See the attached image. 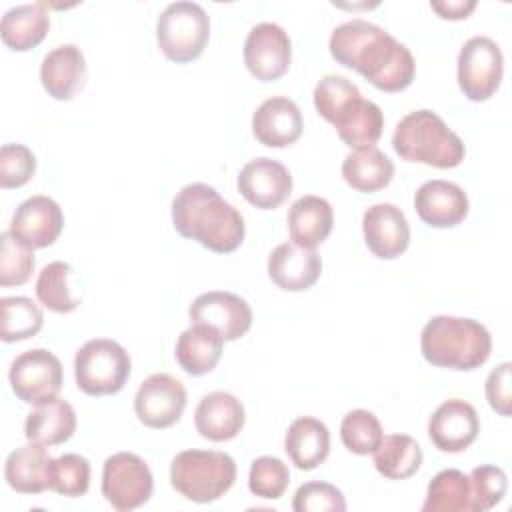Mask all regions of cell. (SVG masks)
Returning <instances> with one entry per match:
<instances>
[{
    "mask_svg": "<svg viewBox=\"0 0 512 512\" xmlns=\"http://www.w3.org/2000/svg\"><path fill=\"white\" fill-rule=\"evenodd\" d=\"M314 106L330 122L340 140L354 148H372L384 130V114L378 104L362 98L356 84L344 76L328 74L314 88Z\"/></svg>",
    "mask_w": 512,
    "mask_h": 512,
    "instance_id": "3",
    "label": "cell"
},
{
    "mask_svg": "<svg viewBox=\"0 0 512 512\" xmlns=\"http://www.w3.org/2000/svg\"><path fill=\"white\" fill-rule=\"evenodd\" d=\"M36 156L24 144H4L0 148V186L4 190L20 188L32 180Z\"/></svg>",
    "mask_w": 512,
    "mask_h": 512,
    "instance_id": "40",
    "label": "cell"
},
{
    "mask_svg": "<svg viewBox=\"0 0 512 512\" xmlns=\"http://www.w3.org/2000/svg\"><path fill=\"white\" fill-rule=\"evenodd\" d=\"M246 414L242 402L230 392L206 394L194 412V424L202 438L212 442H226L240 434L244 428Z\"/></svg>",
    "mask_w": 512,
    "mask_h": 512,
    "instance_id": "22",
    "label": "cell"
},
{
    "mask_svg": "<svg viewBox=\"0 0 512 512\" xmlns=\"http://www.w3.org/2000/svg\"><path fill=\"white\" fill-rule=\"evenodd\" d=\"M362 232L368 250L382 260L398 258L410 244V226L404 212L388 202L366 208Z\"/></svg>",
    "mask_w": 512,
    "mask_h": 512,
    "instance_id": "18",
    "label": "cell"
},
{
    "mask_svg": "<svg viewBox=\"0 0 512 512\" xmlns=\"http://www.w3.org/2000/svg\"><path fill=\"white\" fill-rule=\"evenodd\" d=\"M424 512H472L470 478L456 470H440L428 484Z\"/></svg>",
    "mask_w": 512,
    "mask_h": 512,
    "instance_id": "32",
    "label": "cell"
},
{
    "mask_svg": "<svg viewBox=\"0 0 512 512\" xmlns=\"http://www.w3.org/2000/svg\"><path fill=\"white\" fill-rule=\"evenodd\" d=\"M8 380L16 398L26 404H40L62 390V364L52 352L32 348L12 360Z\"/></svg>",
    "mask_w": 512,
    "mask_h": 512,
    "instance_id": "11",
    "label": "cell"
},
{
    "mask_svg": "<svg viewBox=\"0 0 512 512\" xmlns=\"http://www.w3.org/2000/svg\"><path fill=\"white\" fill-rule=\"evenodd\" d=\"M468 478L472 490V512H486L494 508L506 494L508 478L498 466H476Z\"/></svg>",
    "mask_w": 512,
    "mask_h": 512,
    "instance_id": "39",
    "label": "cell"
},
{
    "mask_svg": "<svg viewBox=\"0 0 512 512\" xmlns=\"http://www.w3.org/2000/svg\"><path fill=\"white\" fill-rule=\"evenodd\" d=\"M414 208L420 220L432 228L458 226L468 216L466 192L448 180H428L414 194Z\"/></svg>",
    "mask_w": 512,
    "mask_h": 512,
    "instance_id": "21",
    "label": "cell"
},
{
    "mask_svg": "<svg viewBox=\"0 0 512 512\" xmlns=\"http://www.w3.org/2000/svg\"><path fill=\"white\" fill-rule=\"evenodd\" d=\"M64 228V214L50 196H30L14 212L10 234L22 244L34 248L52 246Z\"/></svg>",
    "mask_w": 512,
    "mask_h": 512,
    "instance_id": "16",
    "label": "cell"
},
{
    "mask_svg": "<svg viewBox=\"0 0 512 512\" xmlns=\"http://www.w3.org/2000/svg\"><path fill=\"white\" fill-rule=\"evenodd\" d=\"M184 408L186 388L170 374L148 376L134 396V412L138 420L156 430L174 426L182 418Z\"/></svg>",
    "mask_w": 512,
    "mask_h": 512,
    "instance_id": "13",
    "label": "cell"
},
{
    "mask_svg": "<svg viewBox=\"0 0 512 512\" xmlns=\"http://www.w3.org/2000/svg\"><path fill=\"white\" fill-rule=\"evenodd\" d=\"M238 190L246 202L260 210H274L292 192V176L284 164L272 158H254L238 174Z\"/></svg>",
    "mask_w": 512,
    "mask_h": 512,
    "instance_id": "15",
    "label": "cell"
},
{
    "mask_svg": "<svg viewBox=\"0 0 512 512\" xmlns=\"http://www.w3.org/2000/svg\"><path fill=\"white\" fill-rule=\"evenodd\" d=\"M128 352L110 338L88 340L74 356V378L88 396H108L124 388L130 376Z\"/></svg>",
    "mask_w": 512,
    "mask_h": 512,
    "instance_id": "8",
    "label": "cell"
},
{
    "mask_svg": "<svg viewBox=\"0 0 512 512\" xmlns=\"http://www.w3.org/2000/svg\"><path fill=\"white\" fill-rule=\"evenodd\" d=\"M90 488V462L80 454H62L50 464V490L60 496L78 498Z\"/></svg>",
    "mask_w": 512,
    "mask_h": 512,
    "instance_id": "36",
    "label": "cell"
},
{
    "mask_svg": "<svg viewBox=\"0 0 512 512\" xmlns=\"http://www.w3.org/2000/svg\"><path fill=\"white\" fill-rule=\"evenodd\" d=\"M294 512H344V494L328 482L302 484L292 500Z\"/></svg>",
    "mask_w": 512,
    "mask_h": 512,
    "instance_id": "41",
    "label": "cell"
},
{
    "mask_svg": "<svg viewBox=\"0 0 512 512\" xmlns=\"http://www.w3.org/2000/svg\"><path fill=\"white\" fill-rule=\"evenodd\" d=\"M290 484L288 466L274 456H260L252 462L248 474V488L254 496L266 500H278L284 496Z\"/></svg>",
    "mask_w": 512,
    "mask_h": 512,
    "instance_id": "38",
    "label": "cell"
},
{
    "mask_svg": "<svg viewBox=\"0 0 512 512\" xmlns=\"http://www.w3.org/2000/svg\"><path fill=\"white\" fill-rule=\"evenodd\" d=\"M40 80L54 100H72L86 82V60L78 46L62 44L50 50L40 64Z\"/></svg>",
    "mask_w": 512,
    "mask_h": 512,
    "instance_id": "23",
    "label": "cell"
},
{
    "mask_svg": "<svg viewBox=\"0 0 512 512\" xmlns=\"http://www.w3.org/2000/svg\"><path fill=\"white\" fill-rule=\"evenodd\" d=\"M432 10L444 20H464L476 8V0H444V2H430Z\"/></svg>",
    "mask_w": 512,
    "mask_h": 512,
    "instance_id": "43",
    "label": "cell"
},
{
    "mask_svg": "<svg viewBox=\"0 0 512 512\" xmlns=\"http://www.w3.org/2000/svg\"><path fill=\"white\" fill-rule=\"evenodd\" d=\"M392 148L406 162H420L434 168H454L466 154L460 136L432 110L406 114L394 128Z\"/></svg>",
    "mask_w": 512,
    "mask_h": 512,
    "instance_id": "5",
    "label": "cell"
},
{
    "mask_svg": "<svg viewBox=\"0 0 512 512\" xmlns=\"http://www.w3.org/2000/svg\"><path fill=\"white\" fill-rule=\"evenodd\" d=\"M302 130V112L288 96H272L264 100L252 116V134L268 148H284L294 144L302 136Z\"/></svg>",
    "mask_w": 512,
    "mask_h": 512,
    "instance_id": "19",
    "label": "cell"
},
{
    "mask_svg": "<svg viewBox=\"0 0 512 512\" xmlns=\"http://www.w3.org/2000/svg\"><path fill=\"white\" fill-rule=\"evenodd\" d=\"M154 490V478L148 464L132 452H116L106 458L102 468V496L106 502L128 512L144 506Z\"/></svg>",
    "mask_w": 512,
    "mask_h": 512,
    "instance_id": "9",
    "label": "cell"
},
{
    "mask_svg": "<svg viewBox=\"0 0 512 512\" xmlns=\"http://www.w3.org/2000/svg\"><path fill=\"white\" fill-rule=\"evenodd\" d=\"M328 48L338 64L360 72L382 92L406 90L416 76L412 52L378 24L360 18L336 26Z\"/></svg>",
    "mask_w": 512,
    "mask_h": 512,
    "instance_id": "1",
    "label": "cell"
},
{
    "mask_svg": "<svg viewBox=\"0 0 512 512\" xmlns=\"http://www.w3.org/2000/svg\"><path fill=\"white\" fill-rule=\"evenodd\" d=\"M292 60V42L286 30L274 22L256 24L244 42V64L260 82L284 76Z\"/></svg>",
    "mask_w": 512,
    "mask_h": 512,
    "instance_id": "12",
    "label": "cell"
},
{
    "mask_svg": "<svg viewBox=\"0 0 512 512\" xmlns=\"http://www.w3.org/2000/svg\"><path fill=\"white\" fill-rule=\"evenodd\" d=\"M172 224L180 236L218 254L234 252L244 240L242 214L204 182L188 184L174 196Z\"/></svg>",
    "mask_w": 512,
    "mask_h": 512,
    "instance_id": "2",
    "label": "cell"
},
{
    "mask_svg": "<svg viewBox=\"0 0 512 512\" xmlns=\"http://www.w3.org/2000/svg\"><path fill=\"white\" fill-rule=\"evenodd\" d=\"M286 222L294 244L302 248H316L332 232L334 210L328 200L308 194L290 206Z\"/></svg>",
    "mask_w": 512,
    "mask_h": 512,
    "instance_id": "26",
    "label": "cell"
},
{
    "mask_svg": "<svg viewBox=\"0 0 512 512\" xmlns=\"http://www.w3.org/2000/svg\"><path fill=\"white\" fill-rule=\"evenodd\" d=\"M2 342H20L40 332L44 314L40 306L28 296H6L0 300Z\"/></svg>",
    "mask_w": 512,
    "mask_h": 512,
    "instance_id": "33",
    "label": "cell"
},
{
    "mask_svg": "<svg viewBox=\"0 0 512 512\" xmlns=\"http://www.w3.org/2000/svg\"><path fill=\"white\" fill-rule=\"evenodd\" d=\"M284 450L298 470H314L330 454V432L318 418H296L284 436Z\"/></svg>",
    "mask_w": 512,
    "mask_h": 512,
    "instance_id": "27",
    "label": "cell"
},
{
    "mask_svg": "<svg viewBox=\"0 0 512 512\" xmlns=\"http://www.w3.org/2000/svg\"><path fill=\"white\" fill-rule=\"evenodd\" d=\"M236 480V462L220 450H184L172 458L170 484L184 498L208 504L224 496Z\"/></svg>",
    "mask_w": 512,
    "mask_h": 512,
    "instance_id": "6",
    "label": "cell"
},
{
    "mask_svg": "<svg viewBox=\"0 0 512 512\" xmlns=\"http://www.w3.org/2000/svg\"><path fill=\"white\" fill-rule=\"evenodd\" d=\"M224 348V338L220 332L206 324H192L178 336L176 342V362L190 376H202L216 368Z\"/></svg>",
    "mask_w": 512,
    "mask_h": 512,
    "instance_id": "28",
    "label": "cell"
},
{
    "mask_svg": "<svg viewBox=\"0 0 512 512\" xmlns=\"http://www.w3.org/2000/svg\"><path fill=\"white\" fill-rule=\"evenodd\" d=\"M50 464L48 450L42 444L28 442L8 454L4 478L20 494H40L50 488Z\"/></svg>",
    "mask_w": 512,
    "mask_h": 512,
    "instance_id": "25",
    "label": "cell"
},
{
    "mask_svg": "<svg viewBox=\"0 0 512 512\" xmlns=\"http://www.w3.org/2000/svg\"><path fill=\"white\" fill-rule=\"evenodd\" d=\"M50 16L42 2L20 4L4 12L0 22L2 42L16 52L36 48L48 34Z\"/></svg>",
    "mask_w": 512,
    "mask_h": 512,
    "instance_id": "29",
    "label": "cell"
},
{
    "mask_svg": "<svg viewBox=\"0 0 512 512\" xmlns=\"http://www.w3.org/2000/svg\"><path fill=\"white\" fill-rule=\"evenodd\" d=\"M420 352L432 366L468 372L490 358L492 338L478 320L432 316L422 328Z\"/></svg>",
    "mask_w": 512,
    "mask_h": 512,
    "instance_id": "4",
    "label": "cell"
},
{
    "mask_svg": "<svg viewBox=\"0 0 512 512\" xmlns=\"http://www.w3.org/2000/svg\"><path fill=\"white\" fill-rule=\"evenodd\" d=\"M374 454L376 470L388 480H406L422 466V448L408 434L384 436Z\"/></svg>",
    "mask_w": 512,
    "mask_h": 512,
    "instance_id": "31",
    "label": "cell"
},
{
    "mask_svg": "<svg viewBox=\"0 0 512 512\" xmlns=\"http://www.w3.org/2000/svg\"><path fill=\"white\" fill-rule=\"evenodd\" d=\"M458 86L472 102L488 100L500 86L504 58L500 46L486 36L470 38L458 54Z\"/></svg>",
    "mask_w": 512,
    "mask_h": 512,
    "instance_id": "10",
    "label": "cell"
},
{
    "mask_svg": "<svg viewBox=\"0 0 512 512\" xmlns=\"http://www.w3.org/2000/svg\"><path fill=\"white\" fill-rule=\"evenodd\" d=\"M192 324H206L220 332L224 342L242 338L252 326V310L244 298L224 290L196 296L188 308Z\"/></svg>",
    "mask_w": 512,
    "mask_h": 512,
    "instance_id": "14",
    "label": "cell"
},
{
    "mask_svg": "<svg viewBox=\"0 0 512 512\" xmlns=\"http://www.w3.org/2000/svg\"><path fill=\"white\" fill-rule=\"evenodd\" d=\"M70 274H72L70 264L60 260L50 262L40 270L36 278V296L48 310L66 314L78 308L80 300L70 294V286H68Z\"/></svg>",
    "mask_w": 512,
    "mask_h": 512,
    "instance_id": "34",
    "label": "cell"
},
{
    "mask_svg": "<svg viewBox=\"0 0 512 512\" xmlns=\"http://www.w3.org/2000/svg\"><path fill=\"white\" fill-rule=\"evenodd\" d=\"M340 438L350 452L364 456V454H372L378 448V444L384 438V432H382L380 420L372 412L358 408V410H350L342 418Z\"/></svg>",
    "mask_w": 512,
    "mask_h": 512,
    "instance_id": "35",
    "label": "cell"
},
{
    "mask_svg": "<svg viewBox=\"0 0 512 512\" xmlns=\"http://www.w3.org/2000/svg\"><path fill=\"white\" fill-rule=\"evenodd\" d=\"M394 176L392 160L376 146L354 150L342 162V178L346 184L364 194L378 192L390 184Z\"/></svg>",
    "mask_w": 512,
    "mask_h": 512,
    "instance_id": "30",
    "label": "cell"
},
{
    "mask_svg": "<svg viewBox=\"0 0 512 512\" xmlns=\"http://www.w3.org/2000/svg\"><path fill=\"white\" fill-rule=\"evenodd\" d=\"M208 38L210 18L196 2H172L158 16V46L162 54L176 64L196 60L204 52Z\"/></svg>",
    "mask_w": 512,
    "mask_h": 512,
    "instance_id": "7",
    "label": "cell"
},
{
    "mask_svg": "<svg viewBox=\"0 0 512 512\" xmlns=\"http://www.w3.org/2000/svg\"><path fill=\"white\" fill-rule=\"evenodd\" d=\"M322 258L314 248H302L294 242L278 244L268 256L270 280L286 292H302L318 282Z\"/></svg>",
    "mask_w": 512,
    "mask_h": 512,
    "instance_id": "20",
    "label": "cell"
},
{
    "mask_svg": "<svg viewBox=\"0 0 512 512\" xmlns=\"http://www.w3.org/2000/svg\"><path fill=\"white\" fill-rule=\"evenodd\" d=\"M480 432V418L472 404L452 398L442 402L428 422V436L440 452L466 450Z\"/></svg>",
    "mask_w": 512,
    "mask_h": 512,
    "instance_id": "17",
    "label": "cell"
},
{
    "mask_svg": "<svg viewBox=\"0 0 512 512\" xmlns=\"http://www.w3.org/2000/svg\"><path fill=\"white\" fill-rule=\"evenodd\" d=\"M34 252L10 232L0 234V286H22L34 272Z\"/></svg>",
    "mask_w": 512,
    "mask_h": 512,
    "instance_id": "37",
    "label": "cell"
},
{
    "mask_svg": "<svg viewBox=\"0 0 512 512\" xmlns=\"http://www.w3.org/2000/svg\"><path fill=\"white\" fill-rule=\"evenodd\" d=\"M510 362H502L496 366L486 378V398L492 410L500 416L512 414V378H510Z\"/></svg>",
    "mask_w": 512,
    "mask_h": 512,
    "instance_id": "42",
    "label": "cell"
},
{
    "mask_svg": "<svg viewBox=\"0 0 512 512\" xmlns=\"http://www.w3.org/2000/svg\"><path fill=\"white\" fill-rule=\"evenodd\" d=\"M76 432V412L64 398H50L28 412L24 422V436L28 442L42 446H58Z\"/></svg>",
    "mask_w": 512,
    "mask_h": 512,
    "instance_id": "24",
    "label": "cell"
}]
</instances>
